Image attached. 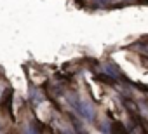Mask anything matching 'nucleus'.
Here are the masks:
<instances>
[{
    "label": "nucleus",
    "mask_w": 148,
    "mask_h": 134,
    "mask_svg": "<svg viewBox=\"0 0 148 134\" xmlns=\"http://www.w3.org/2000/svg\"><path fill=\"white\" fill-rule=\"evenodd\" d=\"M25 134H40V131L37 129V125H33V124H30V125L26 127V131H25Z\"/></svg>",
    "instance_id": "nucleus-2"
},
{
    "label": "nucleus",
    "mask_w": 148,
    "mask_h": 134,
    "mask_svg": "<svg viewBox=\"0 0 148 134\" xmlns=\"http://www.w3.org/2000/svg\"><path fill=\"white\" fill-rule=\"evenodd\" d=\"M68 103L71 105V108L75 110L84 120H87V122H92L94 120L96 110H94V106L89 101H86L82 98H77V96H68Z\"/></svg>",
    "instance_id": "nucleus-1"
}]
</instances>
